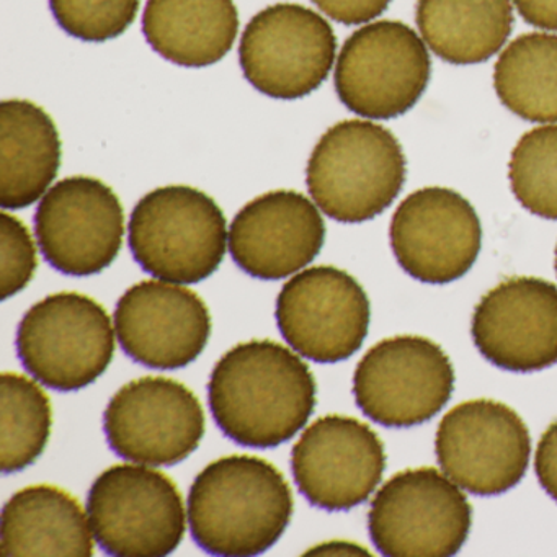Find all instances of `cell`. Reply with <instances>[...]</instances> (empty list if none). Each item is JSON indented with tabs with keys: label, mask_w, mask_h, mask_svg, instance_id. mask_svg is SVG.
Segmentation results:
<instances>
[{
	"label": "cell",
	"mask_w": 557,
	"mask_h": 557,
	"mask_svg": "<svg viewBox=\"0 0 557 557\" xmlns=\"http://www.w3.org/2000/svg\"><path fill=\"white\" fill-rule=\"evenodd\" d=\"M315 380L285 345L250 341L214 364L208 383L221 432L247 448H275L305 429L315 409Z\"/></svg>",
	"instance_id": "1"
},
{
	"label": "cell",
	"mask_w": 557,
	"mask_h": 557,
	"mask_svg": "<svg viewBox=\"0 0 557 557\" xmlns=\"http://www.w3.org/2000/svg\"><path fill=\"white\" fill-rule=\"evenodd\" d=\"M292 487L278 468L259 456H224L210 462L188 494L195 543L213 556H257L275 546L292 521Z\"/></svg>",
	"instance_id": "2"
},
{
	"label": "cell",
	"mask_w": 557,
	"mask_h": 557,
	"mask_svg": "<svg viewBox=\"0 0 557 557\" xmlns=\"http://www.w3.org/2000/svg\"><path fill=\"white\" fill-rule=\"evenodd\" d=\"M406 156L396 136L370 120H345L319 139L306 185L322 213L345 224L380 216L406 182Z\"/></svg>",
	"instance_id": "3"
},
{
	"label": "cell",
	"mask_w": 557,
	"mask_h": 557,
	"mask_svg": "<svg viewBox=\"0 0 557 557\" xmlns=\"http://www.w3.org/2000/svg\"><path fill=\"white\" fill-rule=\"evenodd\" d=\"M128 244L149 275L194 285L220 269L230 231L213 198L187 185H169L138 201L129 218Z\"/></svg>",
	"instance_id": "4"
},
{
	"label": "cell",
	"mask_w": 557,
	"mask_h": 557,
	"mask_svg": "<svg viewBox=\"0 0 557 557\" xmlns=\"http://www.w3.org/2000/svg\"><path fill=\"white\" fill-rule=\"evenodd\" d=\"M25 370L47 387L73 393L106 373L115 354L112 319L100 302L76 292L47 296L17 329Z\"/></svg>",
	"instance_id": "5"
},
{
	"label": "cell",
	"mask_w": 557,
	"mask_h": 557,
	"mask_svg": "<svg viewBox=\"0 0 557 557\" xmlns=\"http://www.w3.org/2000/svg\"><path fill=\"white\" fill-rule=\"evenodd\" d=\"M87 513L103 553L120 557H161L185 536L184 498L164 472L146 465H119L90 487Z\"/></svg>",
	"instance_id": "6"
},
{
	"label": "cell",
	"mask_w": 557,
	"mask_h": 557,
	"mask_svg": "<svg viewBox=\"0 0 557 557\" xmlns=\"http://www.w3.org/2000/svg\"><path fill=\"white\" fill-rule=\"evenodd\" d=\"M472 507L445 472H397L374 495L368 528L374 546L391 557H446L468 540Z\"/></svg>",
	"instance_id": "7"
},
{
	"label": "cell",
	"mask_w": 557,
	"mask_h": 557,
	"mask_svg": "<svg viewBox=\"0 0 557 557\" xmlns=\"http://www.w3.org/2000/svg\"><path fill=\"white\" fill-rule=\"evenodd\" d=\"M429 47L403 22L363 25L348 37L335 64L338 99L368 120H391L409 112L429 86Z\"/></svg>",
	"instance_id": "8"
},
{
	"label": "cell",
	"mask_w": 557,
	"mask_h": 557,
	"mask_svg": "<svg viewBox=\"0 0 557 557\" xmlns=\"http://www.w3.org/2000/svg\"><path fill=\"white\" fill-rule=\"evenodd\" d=\"M337 37L327 21L299 4H275L253 15L239 45V63L253 89L278 100L309 96L327 81Z\"/></svg>",
	"instance_id": "9"
},
{
	"label": "cell",
	"mask_w": 557,
	"mask_h": 557,
	"mask_svg": "<svg viewBox=\"0 0 557 557\" xmlns=\"http://www.w3.org/2000/svg\"><path fill=\"white\" fill-rule=\"evenodd\" d=\"M455 370L435 342L386 338L367 351L354 374L361 412L384 426L407 429L433 419L451 399Z\"/></svg>",
	"instance_id": "10"
},
{
	"label": "cell",
	"mask_w": 557,
	"mask_h": 557,
	"mask_svg": "<svg viewBox=\"0 0 557 557\" xmlns=\"http://www.w3.org/2000/svg\"><path fill=\"white\" fill-rule=\"evenodd\" d=\"M440 468L459 487L479 497L504 494L530 465L527 423L505 404L468 400L453 407L436 432Z\"/></svg>",
	"instance_id": "11"
},
{
	"label": "cell",
	"mask_w": 557,
	"mask_h": 557,
	"mask_svg": "<svg viewBox=\"0 0 557 557\" xmlns=\"http://www.w3.org/2000/svg\"><path fill=\"white\" fill-rule=\"evenodd\" d=\"M276 324L301 357L338 363L357 354L370 329V299L363 286L337 267L301 270L276 299Z\"/></svg>",
	"instance_id": "12"
},
{
	"label": "cell",
	"mask_w": 557,
	"mask_h": 557,
	"mask_svg": "<svg viewBox=\"0 0 557 557\" xmlns=\"http://www.w3.org/2000/svg\"><path fill=\"white\" fill-rule=\"evenodd\" d=\"M35 233L47 262L70 276H92L122 250L125 211L99 178L76 175L47 191L35 213Z\"/></svg>",
	"instance_id": "13"
},
{
	"label": "cell",
	"mask_w": 557,
	"mask_h": 557,
	"mask_svg": "<svg viewBox=\"0 0 557 557\" xmlns=\"http://www.w3.org/2000/svg\"><path fill=\"white\" fill-rule=\"evenodd\" d=\"M103 430L120 458L146 466H174L200 445L205 412L185 384L171 377H139L110 399Z\"/></svg>",
	"instance_id": "14"
},
{
	"label": "cell",
	"mask_w": 557,
	"mask_h": 557,
	"mask_svg": "<svg viewBox=\"0 0 557 557\" xmlns=\"http://www.w3.org/2000/svg\"><path fill=\"white\" fill-rule=\"evenodd\" d=\"M292 469L302 497L327 511L368 500L386 471L383 442L354 417H321L293 446Z\"/></svg>",
	"instance_id": "15"
},
{
	"label": "cell",
	"mask_w": 557,
	"mask_h": 557,
	"mask_svg": "<svg viewBox=\"0 0 557 557\" xmlns=\"http://www.w3.org/2000/svg\"><path fill=\"white\" fill-rule=\"evenodd\" d=\"M389 236L399 265L430 285L461 278L481 252V221L474 207L445 187L409 195L394 213Z\"/></svg>",
	"instance_id": "16"
},
{
	"label": "cell",
	"mask_w": 557,
	"mask_h": 557,
	"mask_svg": "<svg viewBox=\"0 0 557 557\" xmlns=\"http://www.w3.org/2000/svg\"><path fill=\"white\" fill-rule=\"evenodd\" d=\"M123 351L152 370H178L194 363L211 335L210 309L178 283L145 280L126 289L115 309Z\"/></svg>",
	"instance_id": "17"
},
{
	"label": "cell",
	"mask_w": 557,
	"mask_h": 557,
	"mask_svg": "<svg viewBox=\"0 0 557 557\" xmlns=\"http://www.w3.org/2000/svg\"><path fill=\"white\" fill-rule=\"evenodd\" d=\"M472 338L502 370L531 373L557 363V286L534 276L505 280L482 296Z\"/></svg>",
	"instance_id": "18"
},
{
	"label": "cell",
	"mask_w": 557,
	"mask_h": 557,
	"mask_svg": "<svg viewBox=\"0 0 557 557\" xmlns=\"http://www.w3.org/2000/svg\"><path fill=\"white\" fill-rule=\"evenodd\" d=\"M325 240L318 205L295 190L260 195L230 227V252L247 275L282 280L314 262Z\"/></svg>",
	"instance_id": "19"
},
{
	"label": "cell",
	"mask_w": 557,
	"mask_h": 557,
	"mask_svg": "<svg viewBox=\"0 0 557 557\" xmlns=\"http://www.w3.org/2000/svg\"><path fill=\"white\" fill-rule=\"evenodd\" d=\"M0 540L2 556H94L89 513L57 485H30L12 495L2 510Z\"/></svg>",
	"instance_id": "20"
},
{
	"label": "cell",
	"mask_w": 557,
	"mask_h": 557,
	"mask_svg": "<svg viewBox=\"0 0 557 557\" xmlns=\"http://www.w3.org/2000/svg\"><path fill=\"white\" fill-rule=\"evenodd\" d=\"M61 168L54 120L34 102L0 106V207L24 210L47 195Z\"/></svg>",
	"instance_id": "21"
},
{
	"label": "cell",
	"mask_w": 557,
	"mask_h": 557,
	"mask_svg": "<svg viewBox=\"0 0 557 557\" xmlns=\"http://www.w3.org/2000/svg\"><path fill=\"white\" fill-rule=\"evenodd\" d=\"M143 34L159 57L177 66H213L236 44L239 12L234 0H148Z\"/></svg>",
	"instance_id": "22"
},
{
	"label": "cell",
	"mask_w": 557,
	"mask_h": 557,
	"mask_svg": "<svg viewBox=\"0 0 557 557\" xmlns=\"http://www.w3.org/2000/svg\"><path fill=\"white\" fill-rule=\"evenodd\" d=\"M513 0H419L420 37L440 60L468 66L484 63L510 38Z\"/></svg>",
	"instance_id": "23"
},
{
	"label": "cell",
	"mask_w": 557,
	"mask_h": 557,
	"mask_svg": "<svg viewBox=\"0 0 557 557\" xmlns=\"http://www.w3.org/2000/svg\"><path fill=\"white\" fill-rule=\"evenodd\" d=\"M500 102L527 122L557 123V35H521L502 51L494 67Z\"/></svg>",
	"instance_id": "24"
},
{
	"label": "cell",
	"mask_w": 557,
	"mask_h": 557,
	"mask_svg": "<svg viewBox=\"0 0 557 557\" xmlns=\"http://www.w3.org/2000/svg\"><path fill=\"white\" fill-rule=\"evenodd\" d=\"M0 409L2 472L24 471L44 455L50 440L53 426L50 397L30 377L8 371L0 376Z\"/></svg>",
	"instance_id": "25"
},
{
	"label": "cell",
	"mask_w": 557,
	"mask_h": 557,
	"mask_svg": "<svg viewBox=\"0 0 557 557\" xmlns=\"http://www.w3.org/2000/svg\"><path fill=\"white\" fill-rule=\"evenodd\" d=\"M508 178L524 210L557 221V123L521 136L511 152Z\"/></svg>",
	"instance_id": "26"
},
{
	"label": "cell",
	"mask_w": 557,
	"mask_h": 557,
	"mask_svg": "<svg viewBox=\"0 0 557 557\" xmlns=\"http://www.w3.org/2000/svg\"><path fill=\"white\" fill-rule=\"evenodd\" d=\"M141 0H50L54 21L71 37L89 44L119 38L139 12Z\"/></svg>",
	"instance_id": "27"
},
{
	"label": "cell",
	"mask_w": 557,
	"mask_h": 557,
	"mask_svg": "<svg viewBox=\"0 0 557 557\" xmlns=\"http://www.w3.org/2000/svg\"><path fill=\"white\" fill-rule=\"evenodd\" d=\"M37 246L28 227L14 214L0 216V292L8 301L27 288L37 272Z\"/></svg>",
	"instance_id": "28"
},
{
	"label": "cell",
	"mask_w": 557,
	"mask_h": 557,
	"mask_svg": "<svg viewBox=\"0 0 557 557\" xmlns=\"http://www.w3.org/2000/svg\"><path fill=\"white\" fill-rule=\"evenodd\" d=\"M332 21L344 25H367L380 17L393 0H312Z\"/></svg>",
	"instance_id": "29"
},
{
	"label": "cell",
	"mask_w": 557,
	"mask_h": 557,
	"mask_svg": "<svg viewBox=\"0 0 557 557\" xmlns=\"http://www.w3.org/2000/svg\"><path fill=\"white\" fill-rule=\"evenodd\" d=\"M534 471L544 491L557 502V420L547 426L537 443Z\"/></svg>",
	"instance_id": "30"
},
{
	"label": "cell",
	"mask_w": 557,
	"mask_h": 557,
	"mask_svg": "<svg viewBox=\"0 0 557 557\" xmlns=\"http://www.w3.org/2000/svg\"><path fill=\"white\" fill-rule=\"evenodd\" d=\"M527 24L544 32H557V0H513Z\"/></svg>",
	"instance_id": "31"
},
{
	"label": "cell",
	"mask_w": 557,
	"mask_h": 557,
	"mask_svg": "<svg viewBox=\"0 0 557 557\" xmlns=\"http://www.w3.org/2000/svg\"><path fill=\"white\" fill-rule=\"evenodd\" d=\"M306 554L308 556L309 554H314V556H370L363 546L350 543V541H329V543L312 547Z\"/></svg>",
	"instance_id": "32"
},
{
	"label": "cell",
	"mask_w": 557,
	"mask_h": 557,
	"mask_svg": "<svg viewBox=\"0 0 557 557\" xmlns=\"http://www.w3.org/2000/svg\"><path fill=\"white\" fill-rule=\"evenodd\" d=\"M556 273H557V247H556Z\"/></svg>",
	"instance_id": "33"
}]
</instances>
